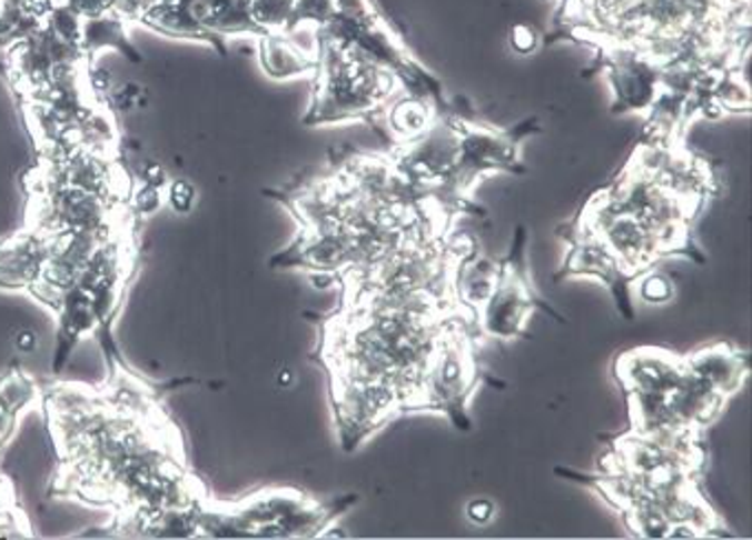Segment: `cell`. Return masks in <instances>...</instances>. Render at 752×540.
Instances as JSON below:
<instances>
[{
    "mask_svg": "<svg viewBox=\"0 0 752 540\" xmlns=\"http://www.w3.org/2000/svg\"><path fill=\"white\" fill-rule=\"evenodd\" d=\"M42 400L62 459L56 492L113 508L107 537H148L166 514L208 499L186 468L177 426L125 369L102 391L56 384Z\"/></svg>",
    "mask_w": 752,
    "mask_h": 540,
    "instance_id": "obj_1",
    "label": "cell"
},
{
    "mask_svg": "<svg viewBox=\"0 0 752 540\" xmlns=\"http://www.w3.org/2000/svg\"><path fill=\"white\" fill-rule=\"evenodd\" d=\"M545 42L627 47L664 71L662 100L691 122L751 113V0H554Z\"/></svg>",
    "mask_w": 752,
    "mask_h": 540,
    "instance_id": "obj_2",
    "label": "cell"
},
{
    "mask_svg": "<svg viewBox=\"0 0 752 540\" xmlns=\"http://www.w3.org/2000/svg\"><path fill=\"white\" fill-rule=\"evenodd\" d=\"M455 316L446 298H424L390 309L343 307L323 324L320 358L332 382L358 380L395 389L415 410L431 356Z\"/></svg>",
    "mask_w": 752,
    "mask_h": 540,
    "instance_id": "obj_3",
    "label": "cell"
},
{
    "mask_svg": "<svg viewBox=\"0 0 752 540\" xmlns=\"http://www.w3.org/2000/svg\"><path fill=\"white\" fill-rule=\"evenodd\" d=\"M625 387L633 430L649 434H700L726 404L686 358L662 349H633L616 362Z\"/></svg>",
    "mask_w": 752,
    "mask_h": 540,
    "instance_id": "obj_4",
    "label": "cell"
},
{
    "mask_svg": "<svg viewBox=\"0 0 752 540\" xmlns=\"http://www.w3.org/2000/svg\"><path fill=\"white\" fill-rule=\"evenodd\" d=\"M356 497L332 503L289 488H267L237 501H204L199 537L210 539H314L323 537Z\"/></svg>",
    "mask_w": 752,
    "mask_h": 540,
    "instance_id": "obj_5",
    "label": "cell"
},
{
    "mask_svg": "<svg viewBox=\"0 0 752 540\" xmlns=\"http://www.w3.org/2000/svg\"><path fill=\"white\" fill-rule=\"evenodd\" d=\"M316 84L309 111L303 122L307 127L374 122L384 116L402 84L393 71L377 64L347 42L318 33Z\"/></svg>",
    "mask_w": 752,
    "mask_h": 540,
    "instance_id": "obj_6",
    "label": "cell"
},
{
    "mask_svg": "<svg viewBox=\"0 0 752 540\" xmlns=\"http://www.w3.org/2000/svg\"><path fill=\"white\" fill-rule=\"evenodd\" d=\"M455 118L459 129V157L446 188L442 190V201L455 214L484 217L486 210L473 201L477 183L497 172L523 174L525 166L521 159V146L527 137L541 133V122L536 118H527L514 129H497L466 118L459 107L455 109Z\"/></svg>",
    "mask_w": 752,
    "mask_h": 540,
    "instance_id": "obj_7",
    "label": "cell"
},
{
    "mask_svg": "<svg viewBox=\"0 0 752 540\" xmlns=\"http://www.w3.org/2000/svg\"><path fill=\"white\" fill-rule=\"evenodd\" d=\"M477 389V360L473 338L457 316L444 329L424 371L415 410H444L457 428H468L466 406Z\"/></svg>",
    "mask_w": 752,
    "mask_h": 540,
    "instance_id": "obj_8",
    "label": "cell"
},
{
    "mask_svg": "<svg viewBox=\"0 0 752 540\" xmlns=\"http://www.w3.org/2000/svg\"><path fill=\"white\" fill-rule=\"evenodd\" d=\"M525 246L527 232L525 228H516L512 250L505 257V261H502V278L497 282V289L475 316L477 331L482 336L497 340H512L516 336H523L532 309L536 307L552 313L558 322H563V318L547 302L538 300L532 291L525 266Z\"/></svg>",
    "mask_w": 752,
    "mask_h": 540,
    "instance_id": "obj_9",
    "label": "cell"
},
{
    "mask_svg": "<svg viewBox=\"0 0 752 540\" xmlns=\"http://www.w3.org/2000/svg\"><path fill=\"white\" fill-rule=\"evenodd\" d=\"M603 73L610 82L614 96V113H633L640 118H649L657 102L664 96V71L649 56L627 49V47H610L596 51L594 62L587 67L585 76Z\"/></svg>",
    "mask_w": 752,
    "mask_h": 540,
    "instance_id": "obj_10",
    "label": "cell"
},
{
    "mask_svg": "<svg viewBox=\"0 0 752 540\" xmlns=\"http://www.w3.org/2000/svg\"><path fill=\"white\" fill-rule=\"evenodd\" d=\"M563 239L570 246L567 261L563 266V271L556 276H594L601 278L616 296V304L623 311V316L631 320L633 309H631V296H629V284L635 282V278L625 271V268L612 257V252L592 234L583 230H574L570 226L561 228Z\"/></svg>",
    "mask_w": 752,
    "mask_h": 540,
    "instance_id": "obj_11",
    "label": "cell"
},
{
    "mask_svg": "<svg viewBox=\"0 0 752 540\" xmlns=\"http://www.w3.org/2000/svg\"><path fill=\"white\" fill-rule=\"evenodd\" d=\"M47 257L44 237L33 230H24L13 234L11 239L0 243V289L7 291H29Z\"/></svg>",
    "mask_w": 752,
    "mask_h": 540,
    "instance_id": "obj_12",
    "label": "cell"
},
{
    "mask_svg": "<svg viewBox=\"0 0 752 540\" xmlns=\"http://www.w3.org/2000/svg\"><path fill=\"white\" fill-rule=\"evenodd\" d=\"M686 364L726 400L744 387L751 371L749 356L729 344H715L686 356Z\"/></svg>",
    "mask_w": 752,
    "mask_h": 540,
    "instance_id": "obj_13",
    "label": "cell"
},
{
    "mask_svg": "<svg viewBox=\"0 0 752 540\" xmlns=\"http://www.w3.org/2000/svg\"><path fill=\"white\" fill-rule=\"evenodd\" d=\"M258 62L271 80H291L316 71L318 53L300 47L289 33L258 38Z\"/></svg>",
    "mask_w": 752,
    "mask_h": 540,
    "instance_id": "obj_14",
    "label": "cell"
},
{
    "mask_svg": "<svg viewBox=\"0 0 752 540\" xmlns=\"http://www.w3.org/2000/svg\"><path fill=\"white\" fill-rule=\"evenodd\" d=\"M499 278H502V261L479 259L475 252L464 261H459L451 282L459 311L464 309L471 318H475L477 311L497 289Z\"/></svg>",
    "mask_w": 752,
    "mask_h": 540,
    "instance_id": "obj_15",
    "label": "cell"
},
{
    "mask_svg": "<svg viewBox=\"0 0 752 540\" xmlns=\"http://www.w3.org/2000/svg\"><path fill=\"white\" fill-rule=\"evenodd\" d=\"M386 129L395 143L410 141L431 129V124L442 116V109L428 100L404 96L390 102L386 109Z\"/></svg>",
    "mask_w": 752,
    "mask_h": 540,
    "instance_id": "obj_16",
    "label": "cell"
},
{
    "mask_svg": "<svg viewBox=\"0 0 752 540\" xmlns=\"http://www.w3.org/2000/svg\"><path fill=\"white\" fill-rule=\"evenodd\" d=\"M105 49H116L128 60L139 62V53L128 40L126 20L120 18L118 13L96 16V18H87L82 22V51H85L87 60L91 62V58L96 53L105 51Z\"/></svg>",
    "mask_w": 752,
    "mask_h": 540,
    "instance_id": "obj_17",
    "label": "cell"
},
{
    "mask_svg": "<svg viewBox=\"0 0 752 540\" xmlns=\"http://www.w3.org/2000/svg\"><path fill=\"white\" fill-rule=\"evenodd\" d=\"M250 20L260 36L287 33L294 20L296 0H250Z\"/></svg>",
    "mask_w": 752,
    "mask_h": 540,
    "instance_id": "obj_18",
    "label": "cell"
},
{
    "mask_svg": "<svg viewBox=\"0 0 752 540\" xmlns=\"http://www.w3.org/2000/svg\"><path fill=\"white\" fill-rule=\"evenodd\" d=\"M336 16V0H296L294 7V20H291V29H300V27H309V29H323L325 24H329Z\"/></svg>",
    "mask_w": 752,
    "mask_h": 540,
    "instance_id": "obj_19",
    "label": "cell"
},
{
    "mask_svg": "<svg viewBox=\"0 0 752 540\" xmlns=\"http://www.w3.org/2000/svg\"><path fill=\"white\" fill-rule=\"evenodd\" d=\"M166 206V190L148 183H139L128 197V212L135 217H152Z\"/></svg>",
    "mask_w": 752,
    "mask_h": 540,
    "instance_id": "obj_20",
    "label": "cell"
},
{
    "mask_svg": "<svg viewBox=\"0 0 752 540\" xmlns=\"http://www.w3.org/2000/svg\"><path fill=\"white\" fill-rule=\"evenodd\" d=\"M199 201V192L195 188L192 181L177 177L170 179L166 186V206L175 212V214H190L195 210Z\"/></svg>",
    "mask_w": 752,
    "mask_h": 540,
    "instance_id": "obj_21",
    "label": "cell"
},
{
    "mask_svg": "<svg viewBox=\"0 0 752 540\" xmlns=\"http://www.w3.org/2000/svg\"><path fill=\"white\" fill-rule=\"evenodd\" d=\"M637 291L646 302H666L673 298V284L662 273L644 276L637 284Z\"/></svg>",
    "mask_w": 752,
    "mask_h": 540,
    "instance_id": "obj_22",
    "label": "cell"
},
{
    "mask_svg": "<svg viewBox=\"0 0 752 540\" xmlns=\"http://www.w3.org/2000/svg\"><path fill=\"white\" fill-rule=\"evenodd\" d=\"M509 47L521 53V56H530L534 51H538L541 47V36L534 27L525 24V22H516L512 29H509Z\"/></svg>",
    "mask_w": 752,
    "mask_h": 540,
    "instance_id": "obj_23",
    "label": "cell"
},
{
    "mask_svg": "<svg viewBox=\"0 0 752 540\" xmlns=\"http://www.w3.org/2000/svg\"><path fill=\"white\" fill-rule=\"evenodd\" d=\"M170 177L166 172V168L157 161H148L144 168H141V183H148V186H155V188H164L168 186Z\"/></svg>",
    "mask_w": 752,
    "mask_h": 540,
    "instance_id": "obj_24",
    "label": "cell"
},
{
    "mask_svg": "<svg viewBox=\"0 0 752 540\" xmlns=\"http://www.w3.org/2000/svg\"><path fill=\"white\" fill-rule=\"evenodd\" d=\"M495 517V506L488 501V499H475L471 506H468V519L477 526H486L491 523Z\"/></svg>",
    "mask_w": 752,
    "mask_h": 540,
    "instance_id": "obj_25",
    "label": "cell"
},
{
    "mask_svg": "<svg viewBox=\"0 0 752 540\" xmlns=\"http://www.w3.org/2000/svg\"><path fill=\"white\" fill-rule=\"evenodd\" d=\"M20 414H16L13 410H9L7 406L0 404V448L7 443V439L11 437L16 423H18Z\"/></svg>",
    "mask_w": 752,
    "mask_h": 540,
    "instance_id": "obj_26",
    "label": "cell"
},
{
    "mask_svg": "<svg viewBox=\"0 0 752 540\" xmlns=\"http://www.w3.org/2000/svg\"><path fill=\"white\" fill-rule=\"evenodd\" d=\"M13 344L20 353H33L38 349V336L31 329H20L13 338Z\"/></svg>",
    "mask_w": 752,
    "mask_h": 540,
    "instance_id": "obj_27",
    "label": "cell"
},
{
    "mask_svg": "<svg viewBox=\"0 0 752 540\" xmlns=\"http://www.w3.org/2000/svg\"><path fill=\"white\" fill-rule=\"evenodd\" d=\"M11 503H13V494H11L9 481L0 477V506H11Z\"/></svg>",
    "mask_w": 752,
    "mask_h": 540,
    "instance_id": "obj_28",
    "label": "cell"
},
{
    "mask_svg": "<svg viewBox=\"0 0 752 540\" xmlns=\"http://www.w3.org/2000/svg\"><path fill=\"white\" fill-rule=\"evenodd\" d=\"M291 380H294V376H291V371H289V369L280 371V376H278V384H280V387H289V384H291Z\"/></svg>",
    "mask_w": 752,
    "mask_h": 540,
    "instance_id": "obj_29",
    "label": "cell"
}]
</instances>
